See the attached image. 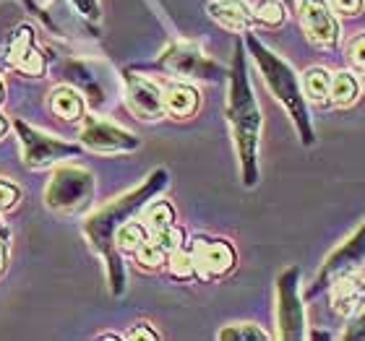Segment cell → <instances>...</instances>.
<instances>
[{"instance_id": "cell-1", "label": "cell", "mask_w": 365, "mask_h": 341, "mask_svg": "<svg viewBox=\"0 0 365 341\" xmlns=\"http://www.w3.org/2000/svg\"><path fill=\"white\" fill-rule=\"evenodd\" d=\"M170 185V172L165 167H157L146 174L144 182L136 185L133 190L118 196L115 201H110L107 206H102L99 211H94L91 216H86L84 224H81V232H84L86 243L105 263V276H107V287L115 297H120L125 292V263H123V256L115 245V235L118 229L125 224L128 219H136L138 214L144 211L146 206L157 201L160 193H165Z\"/></svg>"}, {"instance_id": "cell-2", "label": "cell", "mask_w": 365, "mask_h": 341, "mask_svg": "<svg viewBox=\"0 0 365 341\" xmlns=\"http://www.w3.org/2000/svg\"><path fill=\"white\" fill-rule=\"evenodd\" d=\"M227 125L235 144L240 180L245 188H256L261 180V133H264V115L259 97L253 91L248 61H245V42H237L232 50V65L227 73Z\"/></svg>"}, {"instance_id": "cell-3", "label": "cell", "mask_w": 365, "mask_h": 341, "mask_svg": "<svg viewBox=\"0 0 365 341\" xmlns=\"http://www.w3.org/2000/svg\"><path fill=\"white\" fill-rule=\"evenodd\" d=\"M245 50L253 58L256 68H259L264 84H267L269 94H272L287 112L292 128H295L297 138L303 146L316 144V130H313L311 110H308V97L303 89V78L292 65H289L279 53H274L272 47H267L253 31H245Z\"/></svg>"}, {"instance_id": "cell-4", "label": "cell", "mask_w": 365, "mask_h": 341, "mask_svg": "<svg viewBox=\"0 0 365 341\" xmlns=\"http://www.w3.org/2000/svg\"><path fill=\"white\" fill-rule=\"evenodd\" d=\"M237 263V253L222 237H193L173 251L168 266L175 279L214 281L227 276Z\"/></svg>"}, {"instance_id": "cell-5", "label": "cell", "mask_w": 365, "mask_h": 341, "mask_svg": "<svg viewBox=\"0 0 365 341\" xmlns=\"http://www.w3.org/2000/svg\"><path fill=\"white\" fill-rule=\"evenodd\" d=\"M97 180L81 164H55L45 188V206L58 216H78L94 201Z\"/></svg>"}, {"instance_id": "cell-6", "label": "cell", "mask_w": 365, "mask_h": 341, "mask_svg": "<svg viewBox=\"0 0 365 341\" xmlns=\"http://www.w3.org/2000/svg\"><path fill=\"white\" fill-rule=\"evenodd\" d=\"M154 68L182 78V81H209V84L222 81L230 73V70L225 73L220 63L212 61L196 42H188V39H178V42L165 47V53L157 58Z\"/></svg>"}, {"instance_id": "cell-7", "label": "cell", "mask_w": 365, "mask_h": 341, "mask_svg": "<svg viewBox=\"0 0 365 341\" xmlns=\"http://www.w3.org/2000/svg\"><path fill=\"white\" fill-rule=\"evenodd\" d=\"M300 281H303L300 266H287L277 276V339L300 341L308 336V318H305V305L300 297Z\"/></svg>"}, {"instance_id": "cell-8", "label": "cell", "mask_w": 365, "mask_h": 341, "mask_svg": "<svg viewBox=\"0 0 365 341\" xmlns=\"http://www.w3.org/2000/svg\"><path fill=\"white\" fill-rule=\"evenodd\" d=\"M14 130L19 136V144H21L24 164L29 169L55 167V164L73 159V157L81 154V144H71V141H63V138L53 136V133H45V130L34 128L21 117L14 120Z\"/></svg>"}, {"instance_id": "cell-9", "label": "cell", "mask_w": 365, "mask_h": 341, "mask_svg": "<svg viewBox=\"0 0 365 341\" xmlns=\"http://www.w3.org/2000/svg\"><path fill=\"white\" fill-rule=\"evenodd\" d=\"M363 266H365V221L347 240H342L334 251L329 253L327 261L321 263L313 284L308 287V297L327 292L336 279H342V276H347L352 271H360Z\"/></svg>"}, {"instance_id": "cell-10", "label": "cell", "mask_w": 365, "mask_h": 341, "mask_svg": "<svg viewBox=\"0 0 365 341\" xmlns=\"http://www.w3.org/2000/svg\"><path fill=\"white\" fill-rule=\"evenodd\" d=\"M63 78L66 84L76 86L84 94L86 105L94 112H102L113 102V84L115 76L113 70L107 68L105 63L97 61H68L63 68Z\"/></svg>"}, {"instance_id": "cell-11", "label": "cell", "mask_w": 365, "mask_h": 341, "mask_svg": "<svg viewBox=\"0 0 365 341\" xmlns=\"http://www.w3.org/2000/svg\"><path fill=\"white\" fill-rule=\"evenodd\" d=\"M78 141L84 149L97 154H130L141 146V138L136 133L110 120H102L99 115H84L78 128Z\"/></svg>"}, {"instance_id": "cell-12", "label": "cell", "mask_w": 365, "mask_h": 341, "mask_svg": "<svg viewBox=\"0 0 365 341\" xmlns=\"http://www.w3.org/2000/svg\"><path fill=\"white\" fill-rule=\"evenodd\" d=\"M297 19L305 31V39L316 50L339 47L342 26H339V16L329 6V0H297Z\"/></svg>"}, {"instance_id": "cell-13", "label": "cell", "mask_w": 365, "mask_h": 341, "mask_svg": "<svg viewBox=\"0 0 365 341\" xmlns=\"http://www.w3.org/2000/svg\"><path fill=\"white\" fill-rule=\"evenodd\" d=\"M123 99L130 115H136L138 120L154 122L162 120L168 115L165 107V89L157 81L141 76L136 70H125L123 73Z\"/></svg>"}, {"instance_id": "cell-14", "label": "cell", "mask_w": 365, "mask_h": 341, "mask_svg": "<svg viewBox=\"0 0 365 341\" xmlns=\"http://www.w3.org/2000/svg\"><path fill=\"white\" fill-rule=\"evenodd\" d=\"M6 65L8 68L19 70L24 76H34L39 78L47 70V61L42 50L37 47V39H34V29L31 26H19L14 31V37L8 39L6 47Z\"/></svg>"}, {"instance_id": "cell-15", "label": "cell", "mask_w": 365, "mask_h": 341, "mask_svg": "<svg viewBox=\"0 0 365 341\" xmlns=\"http://www.w3.org/2000/svg\"><path fill=\"white\" fill-rule=\"evenodd\" d=\"M329 292V305L339 318H355L365 308V273L352 271L342 279H336Z\"/></svg>"}, {"instance_id": "cell-16", "label": "cell", "mask_w": 365, "mask_h": 341, "mask_svg": "<svg viewBox=\"0 0 365 341\" xmlns=\"http://www.w3.org/2000/svg\"><path fill=\"white\" fill-rule=\"evenodd\" d=\"M206 14L212 16V21H217L222 29L232 31V34H245L256 26V14L245 0H212L206 6Z\"/></svg>"}, {"instance_id": "cell-17", "label": "cell", "mask_w": 365, "mask_h": 341, "mask_svg": "<svg viewBox=\"0 0 365 341\" xmlns=\"http://www.w3.org/2000/svg\"><path fill=\"white\" fill-rule=\"evenodd\" d=\"M50 110H53V115L61 117V120L78 122V120H84V115H86V99L76 86L61 84L50 91Z\"/></svg>"}, {"instance_id": "cell-18", "label": "cell", "mask_w": 365, "mask_h": 341, "mask_svg": "<svg viewBox=\"0 0 365 341\" xmlns=\"http://www.w3.org/2000/svg\"><path fill=\"white\" fill-rule=\"evenodd\" d=\"M165 107L173 117H190L198 110V91L190 84H173L165 89Z\"/></svg>"}, {"instance_id": "cell-19", "label": "cell", "mask_w": 365, "mask_h": 341, "mask_svg": "<svg viewBox=\"0 0 365 341\" xmlns=\"http://www.w3.org/2000/svg\"><path fill=\"white\" fill-rule=\"evenodd\" d=\"M360 97V81L352 70H336L331 78V94L329 105L331 107H350Z\"/></svg>"}, {"instance_id": "cell-20", "label": "cell", "mask_w": 365, "mask_h": 341, "mask_svg": "<svg viewBox=\"0 0 365 341\" xmlns=\"http://www.w3.org/2000/svg\"><path fill=\"white\" fill-rule=\"evenodd\" d=\"M331 78L334 73L327 70L324 65H313L303 73V89L305 97L319 105H329V94H331Z\"/></svg>"}, {"instance_id": "cell-21", "label": "cell", "mask_w": 365, "mask_h": 341, "mask_svg": "<svg viewBox=\"0 0 365 341\" xmlns=\"http://www.w3.org/2000/svg\"><path fill=\"white\" fill-rule=\"evenodd\" d=\"M217 339L222 341H267L272 339L269 331L259 326V323H232V326H225L217 334Z\"/></svg>"}, {"instance_id": "cell-22", "label": "cell", "mask_w": 365, "mask_h": 341, "mask_svg": "<svg viewBox=\"0 0 365 341\" xmlns=\"http://www.w3.org/2000/svg\"><path fill=\"white\" fill-rule=\"evenodd\" d=\"M253 14H256V21L264 26H282L292 11L282 0H261L259 6L253 8Z\"/></svg>"}, {"instance_id": "cell-23", "label": "cell", "mask_w": 365, "mask_h": 341, "mask_svg": "<svg viewBox=\"0 0 365 341\" xmlns=\"http://www.w3.org/2000/svg\"><path fill=\"white\" fill-rule=\"evenodd\" d=\"M73 11H76L84 21L89 23H99L102 21V0H68Z\"/></svg>"}, {"instance_id": "cell-24", "label": "cell", "mask_w": 365, "mask_h": 341, "mask_svg": "<svg viewBox=\"0 0 365 341\" xmlns=\"http://www.w3.org/2000/svg\"><path fill=\"white\" fill-rule=\"evenodd\" d=\"M19 201H21V188H19L16 182L0 177V211H11V209H16Z\"/></svg>"}, {"instance_id": "cell-25", "label": "cell", "mask_w": 365, "mask_h": 341, "mask_svg": "<svg viewBox=\"0 0 365 341\" xmlns=\"http://www.w3.org/2000/svg\"><path fill=\"white\" fill-rule=\"evenodd\" d=\"M347 58L355 68H363L365 70V31L355 34V37L347 42Z\"/></svg>"}, {"instance_id": "cell-26", "label": "cell", "mask_w": 365, "mask_h": 341, "mask_svg": "<svg viewBox=\"0 0 365 341\" xmlns=\"http://www.w3.org/2000/svg\"><path fill=\"white\" fill-rule=\"evenodd\" d=\"M365 0H329V6L339 19H355L363 11Z\"/></svg>"}, {"instance_id": "cell-27", "label": "cell", "mask_w": 365, "mask_h": 341, "mask_svg": "<svg viewBox=\"0 0 365 341\" xmlns=\"http://www.w3.org/2000/svg\"><path fill=\"white\" fill-rule=\"evenodd\" d=\"M342 339L347 341H365V308L355 315V318H350V326L344 328Z\"/></svg>"}, {"instance_id": "cell-28", "label": "cell", "mask_w": 365, "mask_h": 341, "mask_svg": "<svg viewBox=\"0 0 365 341\" xmlns=\"http://www.w3.org/2000/svg\"><path fill=\"white\" fill-rule=\"evenodd\" d=\"M125 339H160V334L149 323H136V328H130Z\"/></svg>"}, {"instance_id": "cell-29", "label": "cell", "mask_w": 365, "mask_h": 341, "mask_svg": "<svg viewBox=\"0 0 365 341\" xmlns=\"http://www.w3.org/2000/svg\"><path fill=\"white\" fill-rule=\"evenodd\" d=\"M19 3H21L24 8H26V11H29V14H34L39 19V21L45 23V26H50V29H55V23H53V19H50V16L45 14V11H42V8L37 6V0H19Z\"/></svg>"}, {"instance_id": "cell-30", "label": "cell", "mask_w": 365, "mask_h": 341, "mask_svg": "<svg viewBox=\"0 0 365 341\" xmlns=\"http://www.w3.org/2000/svg\"><path fill=\"white\" fill-rule=\"evenodd\" d=\"M6 258H8V251H6V240H0V271H3V266H6Z\"/></svg>"}, {"instance_id": "cell-31", "label": "cell", "mask_w": 365, "mask_h": 341, "mask_svg": "<svg viewBox=\"0 0 365 341\" xmlns=\"http://www.w3.org/2000/svg\"><path fill=\"white\" fill-rule=\"evenodd\" d=\"M8 237H11V229H8L6 221L0 219V240H6V243H8Z\"/></svg>"}, {"instance_id": "cell-32", "label": "cell", "mask_w": 365, "mask_h": 341, "mask_svg": "<svg viewBox=\"0 0 365 341\" xmlns=\"http://www.w3.org/2000/svg\"><path fill=\"white\" fill-rule=\"evenodd\" d=\"M282 3H284V6H287L292 14H297V0H282Z\"/></svg>"}, {"instance_id": "cell-33", "label": "cell", "mask_w": 365, "mask_h": 341, "mask_svg": "<svg viewBox=\"0 0 365 341\" xmlns=\"http://www.w3.org/2000/svg\"><path fill=\"white\" fill-rule=\"evenodd\" d=\"M6 130H8V120H6V117H3V115H0V136H3Z\"/></svg>"}, {"instance_id": "cell-34", "label": "cell", "mask_w": 365, "mask_h": 341, "mask_svg": "<svg viewBox=\"0 0 365 341\" xmlns=\"http://www.w3.org/2000/svg\"><path fill=\"white\" fill-rule=\"evenodd\" d=\"M6 99V86H3V81H0V102Z\"/></svg>"}]
</instances>
